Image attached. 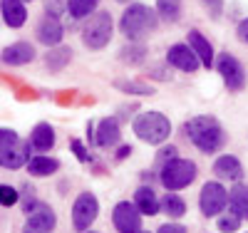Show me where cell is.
Segmentation results:
<instances>
[{
	"instance_id": "obj_38",
	"label": "cell",
	"mask_w": 248,
	"mask_h": 233,
	"mask_svg": "<svg viewBox=\"0 0 248 233\" xmlns=\"http://www.w3.org/2000/svg\"><path fill=\"white\" fill-rule=\"evenodd\" d=\"M144 233H147V231H144Z\"/></svg>"
},
{
	"instance_id": "obj_33",
	"label": "cell",
	"mask_w": 248,
	"mask_h": 233,
	"mask_svg": "<svg viewBox=\"0 0 248 233\" xmlns=\"http://www.w3.org/2000/svg\"><path fill=\"white\" fill-rule=\"evenodd\" d=\"M159 233H186V228L179 226V223H164V226L159 228Z\"/></svg>"
},
{
	"instance_id": "obj_32",
	"label": "cell",
	"mask_w": 248,
	"mask_h": 233,
	"mask_svg": "<svg viewBox=\"0 0 248 233\" xmlns=\"http://www.w3.org/2000/svg\"><path fill=\"white\" fill-rule=\"evenodd\" d=\"M72 152H75V154L79 156V161H92V154H90V152H87L85 146H82V144L77 141V139L72 141Z\"/></svg>"
},
{
	"instance_id": "obj_26",
	"label": "cell",
	"mask_w": 248,
	"mask_h": 233,
	"mask_svg": "<svg viewBox=\"0 0 248 233\" xmlns=\"http://www.w3.org/2000/svg\"><path fill=\"white\" fill-rule=\"evenodd\" d=\"M156 13L164 20L174 23V20H179V15H181V0H156Z\"/></svg>"
},
{
	"instance_id": "obj_7",
	"label": "cell",
	"mask_w": 248,
	"mask_h": 233,
	"mask_svg": "<svg viewBox=\"0 0 248 233\" xmlns=\"http://www.w3.org/2000/svg\"><path fill=\"white\" fill-rule=\"evenodd\" d=\"M25 211H28V221H25L23 233H52L55 231V214L50 206L40 203V201H30Z\"/></svg>"
},
{
	"instance_id": "obj_16",
	"label": "cell",
	"mask_w": 248,
	"mask_h": 233,
	"mask_svg": "<svg viewBox=\"0 0 248 233\" xmlns=\"http://www.w3.org/2000/svg\"><path fill=\"white\" fill-rule=\"evenodd\" d=\"M214 174H216L218 179L238 181V179L243 176V166H241V161H238L236 156L223 154V156H218V159H216V164H214Z\"/></svg>"
},
{
	"instance_id": "obj_36",
	"label": "cell",
	"mask_w": 248,
	"mask_h": 233,
	"mask_svg": "<svg viewBox=\"0 0 248 233\" xmlns=\"http://www.w3.org/2000/svg\"><path fill=\"white\" fill-rule=\"evenodd\" d=\"M238 37H241L243 42H248V17H246L243 23L238 25Z\"/></svg>"
},
{
	"instance_id": "obj_6",
	"label": "cell",
	"mask_w": 248,
	"mask_h": 233,
	"mask_svg": "<svg viewBox=\"0 0 248 233\" xmlns=\"http://www.w3.org/2000/svg\"><path fill=\"white\" fill-rule=\"evenodd\" d=\"M196 179V166L189 159L174 156L171 161L164 164L161 169V184L169 188V191H179V188L191 186V181Z\"/></svg>"
},
{
	"instance_id": "obj_4",
	"label": "cell",
	"mask_w": 248,
	"mask_h": 233,
	"mask_svg": "<svg viewBox=\"0 0 248 233\" xmlns=\"http://www.w3.org/2000/svg\"><path fill=\"white\" fill-rule=\"evenodd\" d=\"M0 164L5 169H20L30 164V149L28 141L20 139L13 129H0Z\"/></svg>"
},
{
	"instance_id": "obj_24",
	"label": "cell",
	"mask_w": 248,
	"mask_h": 233,
	"mask_svg": "<svg viewBox=\"0 0 248 233\" xmlns=\"http://www.w3.org/2000/svg\"><path fill=\"white\" fill-rule=\"evenodd\" d=\"M70 60H72V50H70V47H55V50L47 52V57H45V67H47L50 72H57V70L65 67Z\"/></svg>"
},
{
	"instance_id": "obj_34",
	"label": "cell",
	"mask_w": 248,
	"mask_h": 233,
	"mask_svg": "<svg viewBox=\"0 0 248 233\" xmlns=\"http://www.w3.org/2000/svg\"><path fill=\"white\" fill-rule=\"evenodd\" d=\"M176 156V149H174V146H167V149H164V152H159V161H164V164H167V161H171Z\"/></svg>"
},
{
	"instance_id": "obj_28",
	"label": "cell",
	"mask_w": 248,
	"mask_h": 233,
	"mask_svg": "<svg viewBox=\"0 0 248 233\" xmlns=\"http://www.w3.org/2000/svg\"><path fill=\"white\" fill-rule=\"evenodd\" d=\"M144 55H147V47H141V45H137V47H127V50H122V60H127V62H132V65H137L139 60H144Z\"/></svg>"
},
{
	"instance_id": "obj_12",
	"label": "cell",
	"mask_w": 248,
	"mask_h": 233,
	"mask_svg": "<svg viewBox=\"0 0 248 233\" xmlns=\"http://www.w3.org/2000/svg\"><path fill=\"white\" fill-rule=\"evenodd\" d=\"M167 60H169L171 67H176L181 72H196L199 65H201L199 55L189 45H171L169 52H167Z\"/></svg>"
},
{
	"instance_id": "obj_17",
	"label": "cell",
	"mask_w": 248,
	"mask_h": 233,
	"mask_svg": "<svg viewBox=\"0 0 248 233\" xmlns=\"http://www.w3.org/2000/svg\"><path fill=\"white\" fill-rule=\"evenodd\" d=\"M3 20L8 28H20L28 20V8L23 0H3Z\"/></svg>"
},
{
	"instance_id": "obj_25",
	"label": "cell",
	"mask_w": 248,
	"mask_h": 233,
	"mask_svg": "<svg viewBox=\"0 0 248 233\" xmlns=\"http://www.w3.org/2000/svg\"><path fill=\"white\" fill-rule=\"evenodd\" d=\"M99 0H67V13L72 17H90Z\"/></svg>"
},
{
	"instance_id": "obj_9",
	"label": "cell",
	"mask_w": 248,
	"mask_h": 233,
	"mask_svg": "<svg viewBox=\"0 0 248 233\" xmlns=\"http://www.w3.org/2000/svg\"><path fill=\"white\" fill-rule=\"evenodd\" d=\"M226 203H229V194H226V188L216 181H209L203 184L201 188V196H199V208L203 216H218L221 211L226 208Z\"/></svg>"
},
{
	"instance_id": "obj_20",
	"label": "cell",
	"mask_w": 248,
	"mask_h": 233,
	"mask_svg": "<svg viewBox=\"0 0 248 233\" xmlns=\"http://www.w3.org/2000/svg\"><path fill=\"white\" fill-rule=\"evenodd\" d=\"M30 144L35 146L37 152H50L52 146H55V129L47 124V122H40L35 129H32V134H30Z\"/></svg>"
},
{
	"instance_id": "obj_5",
	"label": "cell",
	"mask_w": 248,
	"mask_h": 233,
	"mask_svg": "<svg viewBox=\"0 0 248 233\" xmlns=\"http://www.w3.org/2000/svg\"><path fill=\"white\" fill-rule=\"evenodd\" d=\"M112 15L107 10H102V13H94L85 28H82V40H85V45L90 50H102V47H107L109 45V40H112Z\"/></svg>"
},
{
	"instance_id": "obj_10",
	"label": "cell",
	"mask_w": 248,
	"mask_h": 233,
	"mask_svg": "<svg viewBox=\"0 0 248 233\" xmlns=\"http://www.w3.org/2000/svg\"><path fill=\"white\" fill-rule=\"evenodd\" d=\"M112 223L117 233H141V211L137 208V203L122 201L112 211Z\"/></svg>"
},
{
	"instance_id": "obj_19",
	"label": "cell",
	"mask_w": 248,
	"mask_h": 233,
	"mask_svg": "<svg viewBox=\"0 0 248 233\" xmlns=\"http://www.w3.org/2000/svg\"><path fill=\"white\" fill-rule=\"evenodd\" d=\"M189 45H191V50L199 55V60H201L203 67H211V65H214V47L209 45V40H206L199 30H191V32H189Z\"/></svg>"
},
{
	"instance_id": "obj_29",
	"label": "cell",
	"mask_w": 248,
	"mask_h": 233,
	"mask_svg": "<svg viewBox=\"0 0 248 233\" xmlns=\"http://www.w3.org/2000/svg\"><path fill=\"white\" fill-rule=\"evenodd\" d=\"M238 226H241V216H223V218H218V231H223V233H233V231H238Z\"/></svg>"
},
{
	"instance_id": "obj_11",
	"label": "cell",
	"mask_w": 248,
	"mask_h": 233,
	"mask_svg": "<svg viewBox=\"0 0 248 233\" xmlns=\"http://www.w3.org/2000/svg\"><path fill=\"white\" fill-rule=\"evenodd\" d=\"M218 72H221L226 87H229L231 92L243 90V82H246L243 67H241V62H238L233 55H226V52H223V55L218 57Z\"/></svg>"
},
{
	"instance_id": "obj_1",
	"label": "cell",
	"mask_w": 248,
	"mask_h": 233,
	"mask_svg": "<svg viewBox=\"0 0 248 233\" xmlns=\"http://www.w3.org/2000/svg\"><path fill=\"white\" fill-rule=\"evenodd\" d=\"M186 134H189L191 144L203 154L218 152L223 146V141H226V134H223L216 117H194V119H189L186 122Z\"/></svg>"
},
{
	"instance_id": "obj_18",
	"label": "cell",
	"mask_w": 248,
	"mask_h": 233,
	"mask_svg": "<svg viewBox=\"0 0 248 233\" xmlns=\"http://www.w3.org/2000/svg\"><path fill=\"white\" fill-rule=\"evenodd\" d=\"M134 203H137V208L141 211L144 216H154V214H159V211H161V199H156V194L152 191L149 186L137 188Z\"/></svg>"
},
{
	"instance_id": "obj_31",
	"label": "cell",
	"mask_w": 248,
	"mask_h": 233,
	"mask_svg": "<svg viewBox=\"0 0 248 233\" xmlns=\"http://www.w3.org/2000/svg\"><path fill=\"white\" fill-rule=\"evenodd\" d=\"M45 10L55 17H60V13H65V0H45Z\"/></svg>"
},
{
	"instance_id": "obj_37",
	"label": "cell",
	"mask_w": 248,
	"mask_h": 233,
	"mask_svg": "<svg viewBox=\"0 0 248 233\" xmlns=\"http://www.w3.org/2000/svg\"><path fill=\"white\" fill-rule=\"evenodd\" d=\"M129 152H132L129 146H124V149H119V152H117V159H124V156H127Z\"/></svg>"
},
{
	"instance_id": "obj_22",
	"label": "cell",
	"mask_w": 248,
	"mask_h": 233,
	"mask_svg": "<svg viewBox=\"0 0 248 233\" xmlns=\"http://www.w3.org/2000/svg\"><path fill=\"white\" fill-rule=\"evenodd\" d=\"M60 169V161L52 159V156H32L30 164H28V171L32 176H50Z\"/></svg>"
},
{
	"instance_id": "obj_14",
	"label": "cell",
	"mask_w": 248,
	"mask_h": 233,
	"mask_svg": "<svg viewBox=\"0 0 248 233\" xmlns=\"http://www.w3.org/2000/svg\"><path fill=\"white\" fill-rule=\"evenodd\" d=\"M37 40L43 42V45H50V47H57L60 40H62V25L55 15H47L40 20L37 25Z\"/></svg>"
},
{
	"instance_id": "obj_27",
	"label": "cell",
	"mask_w": 248,
	"mask_h": 233,
	"mask_svg": "<svg viewBox=\"0 0 248 233\" xmlns=\"http://www.w3.org/2000/svg\"><path fill=\"white\" fill-rule=\"evenodd\" d=\"M161 208L167 211L171 218H179V216L186 214V203H184V199L176 196V194H167V196H164V199H161Z\"/></svg>"
},
{
	"instance_id": "obj_3",
	"label": "cell",
	"mask_w": 248,
	"mask_h": 233,
	"mask_svg": "<svg viewBox=\"0 0 248 233\" xmlns=\"http://www.w3.org/2000/svg\"><path fill=\"white\" fill-rule=\"evenodd\" d=\"M132 132L147 144H164L171 134V122L161 112H141L132 119Z\"/></svg>"
},
{
	"instance_id": "obj_21",
	"label": "cell",
	"mask_w": 248,
	"mask_h": 233,
	"mask_svg": "<svg viewBox=\"0 0 248 233\" xmlns=\"http://www.w3.org/2000/svg\"><path fill=\"white\" fill-rule=\"evenodd\" d=\"M229 203H231L236 216L248 221V186L246 184H236L233 186V191L229 194Z\"/></svg>"
},
{
	"instance_id": "obj_15",
	"label": "cell",
	"mask_w": 248,
	"mask_h": 233,
	"mask_svg": "<svg viewBox=\"0 0 248 233\" xmlns=\"http://www.w3.org/2000/svg\"><path fill=\"white\" fill-rule=\"evenodd\" d=\"M35 60V47L30 42H15L3 50V62L5 65H28Z\"/></svg>"
},
{
	"instance_id": "obj_23",
	"label": "cell",
	"mask_w": 248,
	"mask_h": 233,
	"mask_svg": "<svg viewBox=\"0 0 248 233\" xmlns=\"http://www.w3.org/2000/svg\"><path fill=\"white\" fill-rule=\"evenodd\" d=\"M114 87L119 90V92H124V94H139V97H152L156 90L152 87V84H147V82H129V79H114L112 82Z\"/></svg>"
},
{
	"instance_id": "obj_2",
	"label": "cell",
	"mask_w": 248,
	"mask_h": 233,
	"mask_svg": "<svg viewBox=\"0 0 248 233\" xmlns=\"http://www.w3.org/2000/svg\"><path fill=\"white\" fill-rule=\"evenodd\" d=\"M119 28H122V32H124L127 40L141 42L144 37H149L154 32V28H156V13L152 8H147V5L134 3V5H129L127 10H124Z\"/></svg>"
},
{
	"instance_id": "obj_13",
	"label": "cell",
	"mask_w": 248,
	"mask_h": 233,
	"mask_svg": "<svg viewBox=\"0 0 248 233\" xmlns=\"http://www.w3.org/2000/svg\"><path fill=\"white\" fill-rule=\"evenodd\" d=\"M119 139H122V132H119L117 119H112V117L99 119L97 129H94V144L102 146V149H109V146H114Z\"/></svg>"
},
{
	"instance_id": "obj_30",
	"label": "cell",
	"mask_w": 248,
	"mask_h": 233,
	"mask_svg": "<svg viewBox=\"0 0 248 233\" xmlns=\"http://www.w3.org/2000/svg\"><path fill=\"white\" fill-rule=\"evenodd\" d=\"M15 201H17V191L13 186H0V203L3 206H15Z\"/></svg>"
},
{
	"instance_id": "obj_35",
	"label": "cell",
	"mask_w": 248,
	"mask_h": 233,
	"mask_svg": "<svg viewBox=\"0 0 248 233\" xmlns=\"http://www.w3.org/2000/svg\"><path fill=\"white\" fill-rule=\"evenodd\" d=\"M203 3L211 8V15H214V17H216V15L221 13V0H203Z\"/></svg>"
},
{
	"instance_id": "obj_8",
	"label": "cell",
	"mask_w": 248,
	"mask_h": 233,
	"mask_svg": "<svg viewBox=\"0 0 248 233\" xmlns=\"http://www.w3.org/2000/svg\"><path fill=\"white\" fill-rule=\"evenodd\" d=\"M97 211H99V203L92 194H79L75 206H72V226L77 233H87L90 226L94 223L97 218Z\"/></svg>"
}]
</instances>
